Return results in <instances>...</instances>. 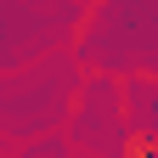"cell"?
Masks as SVG:
<instances>
[{
    "label": "cell",
    "mask_w": 158,
    "mask_h": 158,
    "mask_svg": "<svg viewBox=\"0 0 158 158\" xmlns=\"http://www.w3.org/2000/svg\"><path fill=\"white\" fill-rule=\"evenodd\" d=\"M118 158H158V130H124Z\"/></svg>",
    "instance_id": "6da1fadb"
}]
</instances>
